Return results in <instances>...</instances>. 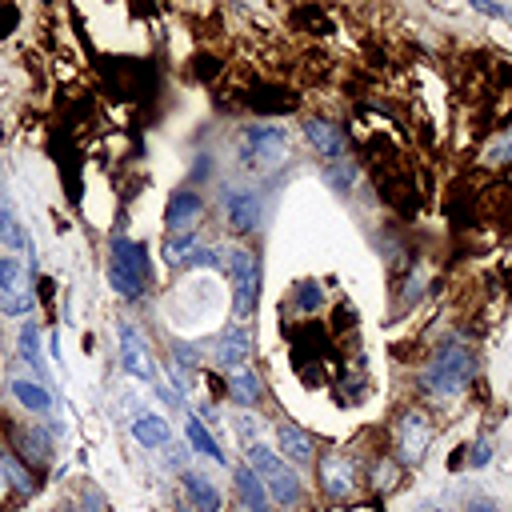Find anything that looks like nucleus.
<instances>
[{"instance_id": "24", "label": "nucleus", "mask_w": 512, "mask_h": 512, "mask_svg": "<svg viewBox=\"0 0 512 512\" xmlns=\"http://www.w3.org/2000/svg\"><path fill=\"white\" fill-rule=\"evenodd\" d=\"M132 440L140 444V448H152V452H160L168 440H172V428H168V416H160V412H140L136 420H132Z\"/></svg>"}, {"instance_id": "2", "label": "nucleus", "mask_w": 512, "mask_h": 512, "mask_svg": "<svg viewBox=\"0 0 512 512\" xmlns=\"http://www.w3.org/2000/svg\"><path fill=\"white\" fill-rule=\"evenodd\" d=\"M104 276H108V288L136 304L148 296L152 288V256H148V244L144 240H132L124 232H116L108 240V264H104Z\"/></svg>"}, {"instance_id": "28", "label": "nucleus", "mask_w": 512, "mask_h": 512, "mask_svg": "<svg viewBox=\"0 0 512 512\" xmlns=\"http://www.w3.org/2000/svg\"><path fill=\"white\" fill-rule=\"evenodd\" d=\"M168 348H172V368H176L180 376H188V372H196V368L204 364V348H200L196 340H172Z\"/></svg>"}, {"instance_id": "6", "label": "nucleus", "mask_w": 512, "mask_h": 512, "mask_svg": "<svg viewBox=\"0 0 512 512\" xmlns=\"http://www.w3.org/2000/svg\"><path fill=\"white\" fill-rule=\"evenodd\" d=\"M0 428H4V448H8L32 476H40V472L56 460V432H52V424L28 416V420H4Z\"/></svg>"}, {"instance_id": "8", "label": "nucleus", "mask_w": 512, "mask_h": 512, "mask_svg": "<svg viewBox=\"0 0 512 512\" xmlns=\"http://www.w3.org/2000/svg\"><path fill=\"white\" fill-rule=\"evenodd\" d=\"M316 476H320V480H316V484H320V496L332 500V504H344V500H352L356 488L364 484V464H360L348 448H332V452L320 456Z\"/></svg>"}, {"instance_id": "34", "label": "nucleus", "mask_w": 512, "mask_h": 512, "mask_svg": "<svg viewBox=\"0 0 512 512\" xmlns=\"http://www.w3.org/2000/svg\"><path fill=\"white\" fill-rule=\"evenodd\" d=\"M472 8H476V12H484V16H492V20H504V24H512V8H500V4H488V0H476Z\"/></svg>"}, {"instance_id": "29", "label": "nucleus", "mask_w": 512, "mask_h": 512, "mask_svg": "<svg viewBox=\"0 0 512 512\" xmlns=\"http://www.w3.org/2000/svg\"><path fill=\"white\" fill-rule=\"evenodd\" d=\"M184 268H212V272H216V268H224V248H216V244H208V240H204V244L188 256V264H184Z\"/></svg>"}, {"instance_id": "13", "label": "nucleus", "mask_w": 512, "mask_h": 512, "mask_svg": "<svg viewBox=\"0 0 512 512\" xmlns=\"http://www.w3.org/2000/svg\"><path fill=\"white\" fill-rule=\"evenodd\" d=\"M220 212H224V224L236 232V236H252L264 220V208H260V192L256 188H224L220 192Z\"/></svg>"}, {"instance_id": "12", "label": "nucleus", "mask_w": 512, "mask_h": 512, "mask_svg": "<svg viewBox=\"0 0 512 512\" xmlns=\"http://www.w3.org/2000/svg\"><path fill=\"white\" fill-rule=\"evenodd\" d=\"M300 136H304V144H308L324 164L348 156V128H344L340 120H332V116H304Z\"/></svg>"}, {"instance_id": "32", "label": "nucleus", "mask_w": 512, "mask_h": 512, "mask_svg": "<svg viewBox=\"0 0 512 512\" xmlns=\"http://www.w3.org/2000/svg\"><path fill=\"white\" fill-rule=\"evenodd\" d=\"M488 460H492V440H488V436L472 440V452H468V468H484Z\"/></svg>"}, {"instance_id": "17", "label": "nucleus", "mask_w": 512, "mask_h": 512, "mask_svg": "<svg viewBox=\"0 0 512 512\" xmlns=\"http://www.w3.org/2000/svg\"><path fill=\"white\" fill-rule=\"evenodd\" d=\"M8 392H12V400L32 416V420H44V416H52L56 412V392H52V384H44V380H36V376H12L8 380Z\"/></svg>"}, {"instance_id": "21", "label": "nucleus", "mask_w": 512, "mask_h": 512, "mask_svg": "<svg viewBox=\"0 0 512 512\" xmlns=\"http://www.w3.org/2000/svg\"><path fill=\"white\" fill-rule=\"evenodd\" d=\"M16 356H20V364L28 368V376L52 384V368H48V360H44L40 324H36V320H24V324H20V332H16Z\"/></svg>"}, {"instance_id": "36", "label": "nucleus", "mask_w": 512, "mask_h": 512, "mask_svg": "<svg viewBox=\"0 0 512 512\" xmlns=\"http://www.w3.org/2000/svg\"><path fill=\"white\" fill-rule=\"evenodd\" d=\"M420 512H440V508H420Z\"/></svg>"}, {"instance_id": "33", "label": "nucleus", "mask_w": 512, "mask_h": 512, "mask_svg": "<svg viewBox=\"0 0 512 512\" xmlns=\"http://www.w3.org/2000/svg\"><path fill=\"white\" fill-rule=\"evenodd\" d=\"M80 504H84V512H108V504H104V492H100L96 484H84V496H80Z\"/></svg>"}, {"instance_id": "9", "label": "nucleus", "mask_w": 512, "mask_h": 512, "mask_svg": "<svg viewBox=\"0 0 512 512\" xmlns=\"http://www.w3.org/2000/svg\"><path fill=\"white\" fill-rule=\"evenodd\" d=\"M36 276L28 272L24 260L16 256H0V316L4 320H24L36 312Z\"/></svg>"}, {"instance_id": "11", "label": "nucleus", "mask_w": 512, "mask_h": 512, "mask_svg": "<svg viewBox=\"0 0 512 512\" xmlns=\"http://www.w3.org/2000/svg\"><path fill=\"white\" fill-rule=\"evenodd\" d=\"M116 352H120V368L140 380V384H156V364H152V348L144 340V332L132 320L116 324Z\"/></svg>"}, {"instance_id": "25", "label": "nucleus", "mask_w": 512, "mask_h": 512, "mask_svg": "<svg viewBox=\"0 0 512 512\" xmlns=\"http://www.w3.org/2000/svg\"><path fill=\"white\" fill-rule=\"evenodd\" d=\"M200 244H204L200 228H192V232H172V236H164V244H160V260H164L168 268H184L188 256H192Z\"/></svg>"}, {"instance_id": "26", "label": "nucleus", "mask_w": 512, "mask_h": 512, "mask_svg": "<svg viewBox=\"0 0 512 512\" xmlns=\"http://www.w3.org/2000/svg\"><path fill=\"white\" fill-rule=\"evenodd\" d=\"M320 176H324V184L332 188V192H352L356 188V180H360V164L352 160V156H340V160H328V164H320Z\"/></svg>"}, {"instance_id": "18", "label": "nucleus", "mask_w": 512, "mask_h": 512, "mask_svg": "<svg viewBox=\"0 0 512 512\" xmlns=\"http://www.w3.org/2000/svg\"><path fill=\"white\" fill-rule=\"evenodd\" d=\"M224 396H228V404L236 412H256L268 400V384H264V376L256 368H240V372H232L224 380Z\"/></svg>"}, {"instance_id": "5", "label": "nucleus", "mask_w": 512, "mask_h": 512, "mask_svg": "<svg viewBox=\"0 0 512 512\" xmlns=\"http://www.w3.org/2000/svg\"><path fill=\"white\" fill-rule=\"evenodd\" d=\"M224 272H228V288H232V312L240 324H248L260 308V284H264L260 252H252L248 244H228L224 248Z\"/></svg>"}, {"instance_id": "35", "label": "nucleus", "mask_w": 512, "mask_h": 512, "mask_svg": "<svg viewBox=\"0 0 512 512\" xmlns=\"http://www.w3.org/2000/svg\"><path fill=\"white\" fill-rule=\"evenodd\" d=\"M460 512H500V504H496L492 496H468Z\"/></svg>"}, {"instance_id": "7", "label": "nucleus", "mask_w": 512, "mask_h": 512, "mask_svg": "<svg viewBox=\"0 0 512 512\" xmlns=\"http://www.w3.org/2000/svg\"><path fill=\"white\" fill-rule=\"evenodd\" d=\"M432 436H436V428H432L428 412L416 408V404L400 408V412L388 420V452H392L404 468H412V464H420V460L428 456Z\"/></svg>"}, {"instance_id": "20", "label": "nucleus", "mask_w": 512, "mask_h": 512, "mask_svg": "<svg viewBox=\"0 0 512 512\" xmlns=\"http://www.w3.org/2000/svg\"><path fill=\"white\" fill-rule=\"evenodd\" d=\"M232 492H236V500H240V508L244 512H276V504L268 500V488H264V480L240 460V464H232Z\"/></svg>"}, {"instance_id": "4", "label": "nucleus", "mask_w": 512, "mask_h": 512, "mask_svg": "<svg viewBox=\"0 0 512 512\" xmlns=\"http://www.w3.org/2000/svg\"><path fill=\"white\" fill-rule=\"evenodd\" d=\"M292 152V128L280 120H252L240 128L236 140V156L244 172H268L276 164H284V156Z\"/></svg>"}, {"instance_id": "27", "label": "nucleus", "mask_w": 512, "mask_h": 512, "mask_svg": "<svg viewBox=\"0 0 512 512\" xmlns=\"http://www.w3.org/2000/svg\"><path fill=\"white\" fill-rule=\"evenodd\" d=\"M288 296H292V308L304 312V316H316V312L324 308V284L312 280V276H308V280H296Z\"/></svg>"}, {"instance_id": "3", "label": "nucleus", "mask_w": 512, "mask_h": 512, "mask_svg": "<svg viewBox=\"0 0 512 512\" xmlns=\"http://www.w3.org/2000/svg\"><path fill=\"white\" fill-rule=\"evenodd\" d=\"M244 464L264 480L268 500H272L280 512H300V508L308 504V488H304L300 472H296L272 444H264V440L248 444V448H244Z\"/></svg>"}, {"instance_id": "30", "label": "nucleus", "mask_w": 512, "mask_h": 512, "mask_svg": "<svg viewBox=\"0 0 512 512\" xmlns=\"http://www.w3.org/2000/svg\"><path fill=\"white\" fill-rule=\"evenodd\" d=\"M232 428H236V436H240L244 448L260 440V420H256L252 412H236V416H232Z\"/></svg>"}, {"instance_id": "37", "label": "nucleus", "mask_w": 512, "mask_h": 512, "mask_svg": "<svg viewBox=\"0 0 512 512\" xmlns=\"http://www.w3.org/2000/svg\"><path fill=\"white\" fill-rule=\"evenodd\" d=\"M228 512H244V508H240V504H236V508H228Z\"/></svg>"}, {"instance_id": "15", "label": "nucleus", "mask_w": 512, "mask_h": 512, "mask_svg": "<svg viewBox=\"0 0 512 512\" xmlns=\"http://www.w3.org/2000/svg\"><path fill=\"white\" fill-rule=\"evenodd\" d=\"M200 220H204V192L176 188L164 204V232L168 236L172 232H192V228H200Z\"/></svg>"}, {"instance_id": "10", "label": "nucleus", "mask_w": 512, "mask_h": 512, "mask_svg": "<svg viewBox=\"0 0 512 512\" xmlns=\"http://www.w3.org/2000/svg\"><path fill=\"white\" fill-rule=\"evenodd\" d=\"M252 348H256V340H252V328H248V324H240V320H232V324H224V328L216 332L208 360H212L220 372H228V376H232V372L248 368V360H252Z\"/></svg>"}, {"instance_id": "19", "label": "nucleus", "mask_w": 512, "mask_h": 512, "mask_svg": "<svg viewBox=\"0 0 512 512\" xmlns=\"http://www.w3.org/2000/svg\"><path fill=\"white\" fill-rule=\"evenodd\" d=\"M180 488H184V500H188L192 512H220V508H224L220 488H216L212 476L200 472V468H184V472H180Z\"/></svg>"}, {"instance_id": "31", "label": "nucleus", "mask_w": 512, "mask_h": 512, "mask_svg": "<svg viewBox=\"0 0 512 512\" xmlns=\"http://www.w3.org/2000/svg\"><path fill=\"white\" fill-rule=\"evenodd\" d=\"M488 164H512V132H504L488 152H484Z\"/></svg>"}, {"instance_id": "1", "label": "nucleus", "mask_w": 512, "mask_h": 512, "mask_svg": "<svg viewBox=\"0 0 512 512\" xmlns=\"http://www.w3.org/2000/svg\"><path fill=\"white\" fill-rule=\"evenodd\" d=\"M476 376H480V352L472 344H440L424 360L416 376V392L428 400H456Z\"/></svg>"}, {"instance_id": "23", "label": "nucleus", "mask_w": 512, "mask_h": 512, "mask_svg": "<svg viewBox=\"0 0 512 512\" xmlns=\"http://www.w3.org/2000/svg\"><path fill=\"white\" fill-rule=\"evenodd\" d=\"M364 480H368L372 492H396L400 480H404V464H400L388 448H380V452L368 456V464H364Z\"/></svg>"}, {"instance_id": "16", "label": "nucleus", "mask_w": 512, "mask_h": 512, "mask_svg": "<svg viewBox=\"0 0 512 512\" xmlns=\"http://www.w3.org/2000/svg\"><path fill=\"white\" fill-rule=\"evenodd\" d=\"M272 436H276V452H280L292 468L316 464V440H312V432H304L296 420H276V424H272Z\"/></svg>"}, {"instance_id": "22", "label": "nucleus", "mask_w": 512, "mask_h": 512, "mask_svg": "<svg viewBox=\"0 0 512 512\" xmlns=\"http://www.w3.org/2000/svg\"><path fill=\"white\" fill-rule=\"evenodd\" d=\"M184 440H188V452H196V456H204V460H212V464H220V468H228V452L220 448V440H216V432L188 408L184 412Z\"/></svg>"}, {"instance_id": "14", "label": "nucleus", "mask_w": 512, "mask_h": 512, "mask_svg": "<svg viewBox=\"0 0 512 512\" xmlns=\"http://www.w3.org/2000/svg\"><path fill=\"white\" fill-rule=\"evenodd\" d=\"M0 252H8V256L24 252L32 264V276H36V240L28 236V224L20 220L12 196H4V192H0Z\"/></svg>"}]
</instances>
